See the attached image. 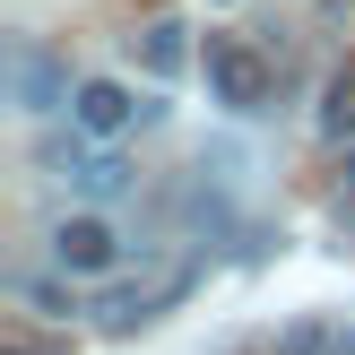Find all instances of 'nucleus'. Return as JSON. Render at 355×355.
Listing matches in <instances>:
<instances>
[{"label": "nucleus", "mask_w": 355, "mask_h": 355, "mask_svg": "<svg viewBox=\"0 0 355 355\" xmlns=\"http://www.w3.org/2000/svg\"><path fill=\"white\" fill-rule=\"evenodd\" d=\"M321 139H338V148L355 139V69H338V78L321 87Z\"/></svg>", "instance_id": "0eeeda50"}, {"label": "nucleus", "mask_w": 355, "mask_h": 355, "mask_svg": "<svg viewBox=\"0 0 355 355\" xmlns=\"http://www.w3.org/2000/svg\"><path fill=\"white\" fill-rule=\"evenodd\" d=\"M347 200H355V148H347Z\"/></svg>", "instance_id": "9d476101"}, {"label": "nucleus", "mask_w": 355, "mask_h": 355, "mask_svg": "<svg viewBox=\"0 0 355 355\" xmlns=\"http://www.w3.org/2000/svg\"><path fill=\"white\" fill-rule=\"evenodd\" d=\"M52 260H61V277H104L121 260V234H113V217H61L52 225Z\"/></svg>", "instance_id": "f03ea898"}, {"label": "nucleus", "mask_w": 355, "mask_h": 355, "mask_svg": "<svg viewBox=\"0 0 355 355\" xmlns=\"http://www.w3.org/2000/svg\"><path fill=\"white\" fill-rule=\"evenodd\" d=\"M338 355H355V338H338Z\"/></svg>", "instance_id": "9b49d317"}, {"label": "nucleus", "mask_w": 355, "mask_h": 355, "mask_svg": "<svg viewBox=\"0 0 355 355\" xmlns=\"http://www.w3.org/2000/svg\"><path fill=\"white\" fill-rule=\"evenodd\" d=\"M69 96H78V87H69V69L52 61L44 44H26V35H17V44H9V104L52 113V104H69Z\"/></svg>", "instance_id": "7ed1b4c3"}, {"label": "nucleus", "mask_w": 355, "mask_h": 355, "mask_svg": "<svg viewBox=\"0 0 355 355\" xmlns=\"http://www.w3.org/2000/svg\"><path fill=\"white\" fill-rule=\"evenodd\" d=\"M0 355H69V338H35V329H9Z\"/></svg>", "instance_id": "6e6552de"}, {"label": "nucleus", "mask_w": 355, "mask_h": 355, "mask_svg": "<svg viewBox=\"0 0 355 355\" xmlns=\"http://www.w3.org/2000/svg\"><path fill=\"white\" fill-rule=\"evenodd\" d=\"M139 61H148V78H173V69L191 61V44H182V26H173V17H156V26L139 35Z\"/></svg>", "instance_id": "423d86ee"}, {"label": "nucleus", "mask_w": 355, "mask_h": 355, "mask_svg": "<svg viewBox=\"0 0 355 355\" xmlns=\"http://www.w3.org/2000/svg\"><path fill=\"white\" fill-rule=\"evenodd\" d=\"M139 113H148V104H139L121 78H78V96H69V121H78L87 139H121Z\"/></svg>", "instance_id": "20e7f679"}, {"label": "nucleus", "mask_w": 355, "mask_h": 355, "mask_svg": "<svg viewBox=\"0 0 355 355\" xmlns=\"http://www.w3.org/2000/svg\"><path fill=\"white\" fill-rule=\"evenodd\" d=\"M208 96L225 113H260L269 104V61L252 44H234V35H208Z\"/></svg>", "instance_id": "f257e3e1"}, {"label": "nucleus", "mask_w": 355, "mask_h": 355, "mask_svg": "<svg viewBox=\"0 0 355 355\" xmlns=\"http://www.w3.org/2000/svg\"><path fill=\"white\" fill-rule=\"evenodd\" d=\"M329 338H321V329H295V338H286V355H321Z\"/></svg>", "instance_id": "1a4fd4ad"}, {"label": "nucleus", "mask_w": 355, "mask_h": 355, "mask_svg": "<svg viewBox=\"0 0 355 355\" xmlns=\"http://www.w3.org/2000/svg\"><path fill=\"white\" fill-rule=\"evenodd\" d=\"M52 165H61V182H78V191H87V200H121V191H130V182H139V173H130V165H121V156H78V148H69V156H61V148H52Z\"/></svg>", "instance_id": "39448f33"}]
</instances>
